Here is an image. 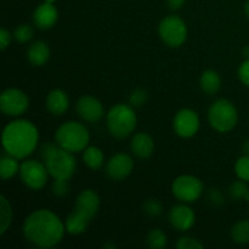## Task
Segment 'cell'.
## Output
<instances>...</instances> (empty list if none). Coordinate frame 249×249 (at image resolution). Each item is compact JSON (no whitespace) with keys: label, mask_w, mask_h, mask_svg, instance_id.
I'll return each mask as SVG.
<instances>
[{"label":"cell","mask_w":249,"mask_h":249,"mask_svg":"<svg viewBox=\"0 0 249 249\" xmlns=\"http://www.w3.org/2000/svg\"><path fill=\"white\" fill-rule=\"evenodd\" d=\"M66 226L53 212L38 209L29 214L23 224L24 237L41 248L55 247L62 241Z\"/></svg>","instance_id":"obj_1"},{"label":"cell","mask_w":249,"mask_h":249,"mask_svg":"<svg viewBox=\"0 0 249 249\" xmlns=\"http://www.w3.org/2000/svg\"><path fill=\"white\" fill-rule=\"evenodd\" d=\"M39 133L36 126L26 119L14 121L2 131V146L7 155L23 160L34 152L38 146Z\"/></svg>","instance_id":"obj_2"},{"label":"cell","mask_w":249,"mask_h":249,"mask_svg":"<svg viewBox=\"0 0 249 249\" xmlns=\"http://www.w3.org/2000/svg\"><path fill=\"white\" fill-rule=\"evenodd\" d=\"M41 157L48 172L53 179L70 180L75 172V158L72 152L63 150L56 143H44L41 146Z\"/></svg>","instance_id":"obj_3"},{"label":"cell","mask_w":249,"mask_h":249,"mask_svg":"<svg viewBox=\"0 0 249 249\" xmlns=\"http://www.w3.org/2000/svg\"><path fill=\"white\" fill-rule=\"evenodd\" d=\"M90 135L82 123L75 121L66 122L56 130L55 141L60 147L72 153L82 152L89 145Z\"/></svg>","instance_id":"obj_4"},{"label":"cell","mask_w":249,"mask_h":249,"mask_svg":"<svg viewBox=\"0 0 249 249\" xmlns=\"http://www.w3.org/2000/svg\"><path fill=\"white\" fill-rule=\"evenodd\" d=\"M136 124L138 117L130 105H114L107 113V128L117 139L128 138L135 130Z\"/></svg>","instance_id":"obj_5"},{"label":"cell","mask_w":249,"mask_h":249,"mask_svg":"<svg viewBox=\"0 0 249 249\" xmlns=\"http://www.w3.org/2000/svg\"><path fill=\"white\" fill-rule=\"evenodd\" d=\"M208 119L212 128L219 133H228L237 124V108L229 100H216L209 108Z\"/></svg>","instance_id":"obj_6"},{"label":"cell","mask_w":249,"mask_h":249,"mask_svg":"<svg viewBox=\"0 0 249 249\" xmlns=\"http://www.w3.org/2000/svg\"><path fill=\"white\" fill-rule=\"evenodd\" d=\"M160 36L165 45L170 48H179L186 41V23L178 16H168L160 21L158 27Z\"/></svg>","instance_id":"obj_7"},{"label":"cell","mask_w":249,"mask_h":249,"mask_svg":"<svg viewBox=\"0 0 249 249\" xmlns=\"http://www.w3.org/2000/svg\"><path fill=\"white\" fill-rule=\"evenodd\" d=\"M172 192L178 201L182 203H192L201 197L203 192V182L192 175H181L173 182Z\"/></svg>","instance_id":"obj_8"},{"label":"cell","mask_w":249,"mask_h":249,"mask_svg":"<svg viewBox=\"0 0 249 249\" xmlns=\"http://www.w3.org/2000/svg\"><path fill=\"white\" fill-rule=\"evenodd\" d=\"M21 180L27 187L32 190H40L48 182L49 174L45 163L34 160H27L22 162L19 167Z\"/></svg>","instance_id":"obj_9"},{"label":"cell","mask_w":249,"mask_h":249,"mask_svg":"<svg viewBox=\"0 0 249 249\" xmlns=\"http://www.w3.org/2000/svg\"><path fill=\"white\" fill-rule=\"evenodd\" d=\"M29 107V99L22 90L6 89L0 96V108L2 113L10 117H17L23 114Z\"/></svg>","instance_id":"obj_10"},{"label":"cell","mask_w":249,"mask_h":249,"mask_svg":"<svg viewBox=\"0 0 249 249\" xmlns=\"http://www.w3.org/2000/svg\"><path fill=\"white\" fill-rule=\"evenodd\" d=\"M174 131L180 138L189 139L197 134L199 129V117L194 109H180L173 121Z\"/></svg>","instance_id":"obj_11"},{"label":"cell","mask_w":249,"mask_h":249,"mask_svg":"<svg viewBox=\"0 0 249 249\" xmlns=\"http://www.w3.org/2000/svg\"><path fill=\"white\" fill-rule=\"evenodd\" d=\"M134 169V160L126 153H117L109 158L106 165V174L114 181L128 178Z\"/></svg>","instance_id":"obj_12"},{"label":"cell","mask_w":249,"mask_h":249,"mask_svg":"<svg viewBox=\"0 0 249 249\" xmlns=\"http://www.w3.org/2000/svg\"><path fill=\"white\" fill-rule=\"evenodd\" d=\"M100 208V197L92 190H83L79 195H78L77 199H75L74 209L77 214H79L83 218L88 219L91 221L95 218Z\"/></svg>","instance_id":"obj_13"},{"label":"cell","mask_w":249,"mask_h":249,"mask_svg":"<svg viewBox=\"0 0 249 249\" xmlns=\"http://www.w3.org/2000/svg\"><path fill=\"white\" fill-rule=\"evenodd\" d=\"M78 114L82 119L89 123H96L104 117L105 111L101 102L92 96H82L75 105Z\"/></svg>","instance_id":"obj_14"},{"label":"cell","mask_w":249,"mask_h":249,"mask_svg":"<svg viewBox=\"0 0 249 249\" xmlns=\"http://www.w3.org/2000/svg\"><path fill=\"white\" fill-rule=\"evenodd\" d=\"M169 221L173 228L179 231L190 230L195 225L196 215L186 204H177L169 212Z\"/></svg>","instance_id":"obj_15"},{"label":"cell","mask_w":249,"mask_h":249,"mask_svg":"<svg viewBox=\"0 0 249 249\" xmlns=\"http://www.w3.org/2000/svg\"><path fill=\"white\" fill-rule=\"evenodd\" d=\"M58 19V11L51 2L44 1L39 5L33 14V22L38 28L49 29L55 26Z\"/></svg>","instance_id":"obj_16"},{"label":"cell","mask_w":249,"mask_h":249,"mask_svg":"<svg viewBox=\"0 0 249 249\" xmlns=\"http://www.w3.org/2000/svg\"><path fill=\"white\" fill-rule=\"evenodd\" d=\"M46 109L53 116H62L70 107V99L63 90L55 89L46 96Z\"/></svg>","instance_id":"obj_17"},{"label":"cell","mask_w":249,"mask_h":249,"mask_svg":"<svg viewBox=\"0 0 249 249\" xmlns=\"http://www.w3.org/2000/svg\"><path fill=\"white\" fill-rule=\"evenodd\" d=\"M130 147L136 157L146 160L152 156L153 150H155V142L147 133H138L133 136Z\"/></svg>","instance_id":"obj_18"},{"label":"cell","mask_w":249,"mask_h":249,"mask_svg":"<svg viewBox=\"0 0 249 249\" xmlns=\"http://www.w3.org/2000/svg\"><path fill=\"white\" fill-rule=\"evenodd\" d=\"M27 58L33 66L40 67L45 65L50 58V48L48 44L43 40L34 41L28 49H27Z\"/></svg>","instance_id":"obj_19"},{"label":"cell","mask_w":249,"mask_h":249,"mask_svg":"<svg viewBox=\"0 0 249 249\" xmlns=\"http://www.w3.org/2000/svg\"><path fill=\"white\" fill-rule=\"evenodd\" d=\"M199 85H201V89L206 94L214 95L220 90L221 78L219 73L215 72V71H204L201 75V79H199Z\"/></svg>","instance_id":"obj_20"},{"label":"cell","mask_w":249,"mask_h":249,"mask_svg":"<svg viewBox=\"0 0 249 249\" xmlns=\"http://www.w3.org/2000/svg\"><path fill=\"white\" fill-rule=\"evenodd\" d=\"M83 160H84L85 165L89 167L90 169L97 170L102 167L105 162L104 152L96 146H88L83 151Z\"/></svg>","instance_id":"obj_21"},{"label":"cell","mask_w":249,"mask_h":249,"mask_svg":"<svg viewBox=\"0 0 249 249\" xmlns=\"http://www.w3.org/2000/svg\"><path fill=\"white\" fill-rule=\"evenodd\" d=\"M90 221L88 219L83 218L79 214H77L75 212H72L70 215L66 219V231L71 235H80V233L85 232V230L89 226Z\"/></svg>","instance_id":"obj_22"},{"label":"cell","mask_w":249,"mask_h":249,"mask_svg":"<svg viewBox=\"0 0 249 249\" xmlns=\"http://www.w3.org/2000/svg\"><path fill=\"white\" fill-rule=\"evenodd\" d=\"M19 167L21 165L17 162L16 157L11 155L2 156L0 160V175L4 180L11 179L19 172Z\"/></svg>","instance_id":"obj_23"},{"label":"cell","mask_w":249,"mask_h":249,"mask_svg":"<svg viewBox=\"0 0 249 249\" xmlns=\"http://www.w3.org/2000/svg\"><path fill=\"white\" fill-rule=\"evenodd\" d=\"M231 237L238 245L249 243V220H241L231 229Z\"/></svg>","instance_id":"obj_24"},{"label":"cell","mask_w":249,"mask_h":249,"mask_svg":"<svg viewBox=\"0 0 249 249\" xmlns=\"http://www.w3.org/2000/svg\"><path fill=\"white\" fill-rule=\"evenodd\" d=\"M1 201H0V233L4 235L10 228L12 221V209L10 206L9 201L1 196Z\"/></svg>","instance_id":"obj_25"},{"label":"cell","mask_w":249,"mask_h":249,"mask_svg":"<svg viewBox=\"0 0 249 249\" xmlns=\"http://www.w3.org/2000/svg\"><path fill=\"white\" fill-rule=\"evenodd\" d=\"M167 235L160 229H152L147 235V243L153 249H162L167 246Z\"/></svg>","instance_id":"obj_26"},{"label":"cell","mask_w":249,"mask_h":249,"mask_svg":"<svg viewBox=\"0 0 249 249\" xmlns=\"http://www.w3.org/2000/svg\"><path fill=\"white\" fill-rule=\"evenodd\" d=\"M246 182L247 181H243L240 179V181H236L231 185L229 192L233 199H236V201H241V199L249 201V187Z\"/></svg>","instance_id":"obj_27"},{"label":"cell","mask_w":249,"mask_h":249,"mask_svg":"<svg viewBox=\"0 0 249 249\" xmlns=\"http://www.w3.org/2000/svg\"><path fill=\"white\" fill-rule=\"evenodd\" d=\"M235 172L238 179L249 181V155H243L235 164Z\"/></svg>","instance_id":"obj_28"},{"label":"cell","mask_w":249,"mask_h":249,"mask_svg":"<svg viewBox=\"0 0 249 249\" xmlns=\"http://www.w3.org/2000/svg\"><path fill=\"white\" fill-rule=\"evenodd\" d=\"M33 28H32L29 24H19V26L16 27V29H15L14 38L16 41L23 44L31 40V39L33 38Z\"/></svg>","instance_id":"obj_29"},{"label":"cell","mask_w":249,"mask_h":249,"mask_svg":"<svg viewBox=\"0 0 249 249\" xmlns=\"http://www.w3.org/2000/svg\"><path fill=\"white\" fill-rule=\"evenodd\" d=\"M143 211L150 216H160L163 213V207L158 199L151 198L143 203Z\"/></svg>","instance_id":"obj_30"},{"label":"cell","mask_w":249,"mask_h":249,"mask_svg":"<svg viewBox=\"0 0 249 249\" xmlns=\"http://www.w3.org/2000/svg\"><path fill=\"white\" fill-rule=\"evenodd\" d=\"M146 100H147V91L145 89H141V88L133 90V92L130 94V97H129L130 106L133 107H141L145 104Z\"/></svg>","instance_id":"obj_31"},{"label":"cell","mask_w":249,"mask_h":249,"mask_svg":"<svg viewBox=\"0 0 249 249\" xmlns=\"http://www.w3.org/2000/svg\"><path fill=\"white\" fill-rule=\"evenodd\" d=\"M177 248L179 249H202L203 245L199 242L198 240L194 237H190V236H185L181 237L177 242Z\"/></svg>","instance_id":"obj_32"},{"label":"cell","mask_w":249,"mask_h":249,"mask_svg":"<svg viewBox=\"0 0 249 249\" xmlns=\"http://www.w3.org/2000/svg\"><path fill=\"white\" fill-rule=\"evenodd\" d=\"M53 192L57 197H65L70 192V184L68 180L55 179L53 184Z\"/></svg>","instance_id":"obj_33"},{"label":"cell","mask_w":249,"mask_h":249,"mask_svg":"<svg viewBox=\"0 0 249 249\" xmlns=\"http://www.w3.org/2000/svg\"><path fill=\"white\" fill-rule=\"evenodd\" d=\"M238 78L243 85L249 88V58L242 62V65L238 68Z\"/></svg>","instance_id":"obj_34"},{"label":"cell","mask_w":249,"mask_h":249,"mask_svg":"<svg viewBox=\"0 0 249 249\" xmlns=\"http://www.w3.org/2000/svg\"><path fill=\"white\" fill-rule=\"evenodd\" d=\"M11 43V34L5 28L0 29V49L5 50Z\"/></svg>","instance_id":"obj_35"},{"label":"cell","mask_w":249,"mask_h":249,"mask_svg":"<svg viewBox=\"0 0 249 249\" xmlns=\"http://www.w3.org/2000/svg\"><path fill=\"white\" fill-rule=\"evenodd\" d=\"M186 2V0H167L168 6L172 10H179L184 6V4Z\"/></svg>","instance_id":"obj_36"},{"label":"cell","mask_w":249,"mask_h":249,"mask_svg":"<svg viewBox=\"0 0 249 249\" xmlns=\"http://www.w3.org/2000/svg\"><path fill=\"white\" fill-rule=\"evenodd\" d=\"M211 199L214 203H223V196L218 190H212L211 191Z\"/></svg>","instance_id":"obj_37"},{"label":"cell","mask_w":249,"mask_h":249,"mask_svg":"<svg viewBox=\"0 0 249 249\" xmlns=\"http://www.w3.org/2000/svg\"><path fill=\"white\" fill-rule=\"evenodd\" d=\"M243 152H245V155H249V139L243 143Z\"/></svg>","instance_id":"obj_38"},{"label":"cell","mask_w":249,"mask_h":249,"mask_svg":"<svg viewBox=\"0 0 249 249\" xmlns=\"http://www.w3.org/2000/svg\"><path fill=\"white\" fill-rule=\"evenodd\" d=\"M242 53H243V56H245V57H246V60H247V58H249V45L245 46V48H243Z\"/></svg>","instance_id":"obj_39"},{"label":"cell","mask_w":249,"mask_h":249,"mask_svg":"<svg viewBox=\"0 0 249 249\" xmlns=\"http://www.w3.org/2000/svg\"><path fill=\"white\" fill-rule=\"evenodd\" d=\"M245 12H246V16L249 18V0L245 4Z\"/></svg>","instance_id":"obj_40"},{"label":"cell","mask_w":249,"mask_h":249,"mask_svg":"<svg viewBox=\"0 0 249 249\" xmlns=\"http://www.w3.org/2000/svg\"><path fill=\"white\" fill-rule=\"evenodd\" d=\"M104 247H107V248H114V246H113V245H111V243H106V245H105Z\"/></svg>","instance_id":"obj_41"},{"label":"cell","mask_w":249,"mask_h":249,"mask_svg":"<svg viewBox=\"0 0 249 249\" xmlns=\"http://www.w3.org/2000/svg\"><path fill=\"white\" fill-rule=\"evenodd\" d=\"M44 1H46V2H51V4H53V2H55L56 0H44Z\"/></svg>","instance_id":"obj_42"}]
</instances>
